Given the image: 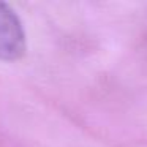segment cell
I'll use <instances>...</instances> for the list:
<instances>
[{
    "instance_id": "obj_1",
    "label": "cell",
    "mask_w": 147,
    "mask_h": 147,
    "mask_svg": "<svg viewBox=\"0 0 147 147\" xmlns=\"http://www.w3.org/2000/svg\"><path fill=\"white\" fill-rule=\"evenodd\" d=\"M26 54V33L13 8L0 2V60H19Z\"/></svg>"
}]
</instances>
